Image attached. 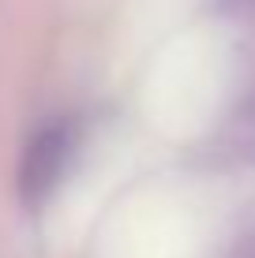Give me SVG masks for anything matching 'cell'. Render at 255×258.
Here are the masks:
<instances>
[{
    "label": "cell",
    "instance_id": "6da1fadb",
    "mask_svg": "<svg viewBox=\"0 0 255 258\" xmlns=\"http://www.w3.org/2000/svg\"><path fill=\"white\" fill-rule=\"evenodd\" d=\"M75 150H79V127L72 120H53L30 139L19 165V191L26 206H41L64 183Z\"/></svg>",
    "mask_w": 255,
    "mask_h": 258
}]
</instances>
